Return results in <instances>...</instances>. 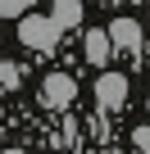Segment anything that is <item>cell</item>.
<instances>
[{
  "label": "cell",
  "instance_id": "8992f818",
  "mask_svg": "<svg viewBox=\"0 0 150 154\" xmlns=\"http://www.w3.org/2000/svg\"><path fill=\"white\" fill-rule=\"evenodd\" d=\"M132 140H136V149H141V154H150V127H136V131H132Z\"/></svg>",
  "mask_w": 150,
  "mask_h": 154
},
{
  "label": "cell",
  "instance_id": "ba28073f",
  "mask_svg": "<svg viewBox=\"0 0 150 154\" xmlns=\"http://www.w3.org/2000/svg\"><path fill=\"white\" fill-rule=\"evenodd\" d=\"M5 154H27V149H5Z\"/></svg>",
  "mask_w": 150,
  "mask_h": 154
},
{
  "label": "cell",
  "instance_id": "5b68a950",
  "mask_svg": "<svg viewBox=\"0 0 150 154\" xmlns=\"http://www.w3.org/2000/svg\"><path fill=\"white\" fill-rule=\"evenodd\" d=\"M109 41H114V50H141V27L132 18H118V23H109Z\"/></svg>",
  "mask_w": 150,
  "mask_h": 154
},
{
  "label": "cell",
  "instance_id": "6da1fadb",
  "mask_svg": "<svg viewBox=\"0 0 150 154\" xmlns=\"http://www.w3.org/2000/svg\"><path fill=\"white\" fill-rule=\"evenodd\" d=\"M73 95H78V82H73L68 72H50L46 82H41V100H46L50 109H68Z\"/></svg>",
  "mask_w": 150,
  "mask_h": 154
},
{
  "label": "cell",
  "instance_id": "52a82bcc",
  "mask_svg": "<svg viewBox=\"0 0 150 154\" xmlns=\"http://www.w3.org/2000/svg\"><path fill=\"white\" fill-rule=\"evenodd\" d=\"M5 72H9V63H5V59H0V86H5Z\"/></svg>",
  "mask_w": 150,
  "mask_h": 154
},
{
  "label": "cell",
  "instance_id": "3957f363",
  "mask_svg": "<svg viewBox=\"0 0 150 154\" xmlns=\"http://www.w3.org/2000/svg\"><path fill=\"white\" fill-rule=\"evenodd\" d=\"M82 54H87V63H91V68H105V63L114 59V41H109V32L91 27V32L82 36Z\"/></svg>",
  "mask_w": 150,
  "mask_h": 154
},
{
  "label": "cell",
  "instance_id": "277c9868",
  "mask_svg": "<svg viewBox=\"0 0 150 154\" xmlns=\"http://www.w3.org/2000/svg\"><path fill=\"white\" fill-rule=\"evenodd\" d=\"M18 36H23L27 45L46 50V45H55V36H59V23H50V18H27V23L18 27Z\"/></svg>",
  "mask_w": 150,
  "mask_h": 154
},
{
  "label": "cell",
  "instance_id": "7a4b0ae2",
  "mask_svg": "<svg viewBox=\"0 0 150 154\" xmlns=\"http://www.w3.org/2000/svg\"><path fill=\"white\" fill-rule=\"evenodd\" d=\"M127 100V77L123 72H100L96 77V104L100 109H123Z\"/></svg>",
  "mask_w": 150,
  "mask_h": 154
}]
</instances>
